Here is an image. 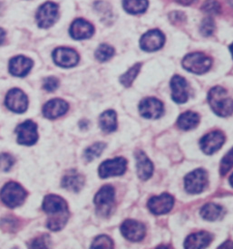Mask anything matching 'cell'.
<instances>
[{"mask_svg":"<svg viewBox=\"0 0 233 249\" xmlns=\"http://www.w3.org/2000/svg\"><path fill=\"white\" fill-rule=\"evenodd\" d=\"M42 209L47 214V228L52 231L63 230L69 218L68 206L63 197L47 195L44 198Z\"/></svg>","mask_w":233,"mask_h":249,"instance_id":"cell-1","label":"cell"},{"mask_svg":"<svg viewBox=\"0 0 233 249\" xmlns=\"http://www.w3.org/2000/svg\"><path fill=\"white\" fill-rule=\"evenodd\" d=\"M208 101L212 110L220 117H227L233 113V100L228 96L226 90L220 86L213 88L208 94Z\"/></svg>","mask_w":233,"mask_h":249,"instance_id":"cell-2","label":"cell"},{"mask_svg":"<svg viewBox=\"0 0 233 249\" xmlns=\"http://www.w3.org/2000/svg\"><path fill=\"white\" fill-rule=\"evenodd\" d=\"M27 192L20 184L10 181L6 184L0 192L3 203L10 209L19 207L26 200Z\"/></svg>","mask_w":233,"mask_h":249,"instance_id":"cell-3","label":"cell"},{"mask_svg":"<svg viewBox=\"0 0 233 249\" xmlns=\"http://www.w3.org/2000/svg\"><path fill=\"white\" fill-rule=\"evenodd\" d=\"M182 66L189 72L202 74L210 70L212 66V59L202 53H192L183 58Z\"/></svg>","mask_w":233,"mask_h":249,"instance_id":"cell-4","label":"cell"},{"mask_svg":"<svg viewBox=\"0 0 233 249\" xmlns=\"http://www.w3.org/2000/svg\"><path fill=\"white\" fill-rule=\"evenodd\" d=\"M99 216H108L115 205V190L111 186H104L99 190L94 199Z\"/></svg>","mask_w":233,"mask_h":249,"instance_id":"cell-5","label":"cell"},{"mask_svg":"<svg viewBox=\"0 0 233 249\" xmlns=\"http://www.w3.org/2000/svg\"><path fill=\"white\" fill-rule=\"evenodd\" d=\"M208 174L202 169H198L187 174L184 178L185 190L191 194H199L206 188Z\"/></svg>","mask_w":233,"mask_h":249,"instance_id":"cell-6","label":"cell"},{"mask_svg":"<svg viewBox=\"0 0 233 249\" xmlns=\"http://www.w3.org/2000/svg\"><path fill=\"white\" fill-rule=\"evenodd\" d=\"M127 160L124 158L107 160L100 165L98 173L102 178L121 176L126 171Z\"/></svg>","mask_w":233,"mask_h":249,"instance_id":"cell-7","label":"cell"},{"mask_svg":"<svg viewBox=\"0 0 233 249\" xmlns=\"http://www.w3.org/2000/svg\"><path fill=\"white\" fill-rule=\"evenodd\" d=\"M58 18V6L53 2H46L39 7L37 13V21L39 27L48 28Z\"/></svg>","mask_w":233,"mask_h":249,"instance_id":"cell-8","label":"cell"},{"mask_svg":"<svg viewBox=\"0 0 233 249\" xmlns=\"http://www.w3.org/2000/svg\"><path fill=\"white\" fill-rule=\"evenodd\" d=\"M18 134V142L20 145L32 146L39 140L38 126L32 121H26L16 129Z\"/></svg>","mask_w":233,"mask_h":249,"instance_id":"cell-9","label":"cell"},{"mask_svg":"<svg viewBox=\"0 0 233 249\" xmlns=\"http://www.w3.org/2000/svg\"><path fill=\"white\" fill-rule=\"evenodd\" d=\"M164 40V35L160 30H150L141 37L140 47L145 52H155L162 48Z\"/></svg>","mask_w":233,"mask_h":249,"instance_id":"cell-10","label":"cell"},{"mask_svg":"<svg viewBox=\"0 0 233 249\" xmlns=\"http://www.w3.org/2000/svg\"><path fill=\"white\" fill-rule=\"evenodd\" d=\"M5 104L10 111L17 113H23L27 110L28 99L19 89H12L7 93Z\"/></svg>","mask_w":233,"mask_h":249,"instance_id":"cell-11","label":"cell"},{"mask_svg":"<svg viewBox=\"0 0 233 249\" xmlns=\"http://www.w3.org/2000/svg\"><path fill=\"white\" fill-rule=\"evenodd\" d=\"M53 59L61 67L69 68L77 66L79 62V55L75 50L65 47H59L53 53Z\"/></svg>","mask_w":233,"mask_h":249,"instance_id":"cell-12","label":"cell"},{"mask_svg":"<svg viewBox=\"0 0 233 249\" xmlns=\"http://www.w3.org/2000/svg\"><path fill=\"white\" fill-rule=\"evenodd\" d=\"M225 142V137L220 131H212L202 138L200 142L201 151L207 155H212L219 151Z\"/></svg>","mask_w":233,"mask_h":249,"instance_id":"cell-13","label":"cell"},{"mask_svg":"<svg viewBox=\"0 0 233 249\" xmlns=\"http://www.w3.org/2000/svg\"><path fill=\"white\" fill-rule=\"evenodd\" d=\"M175 199L170 194H162L160 196L153 197L148 201V209L155 215H163L168 213L173 209Z\"/></svg>","mask_w":233,"mask_h":249,"instance_id":"cell-14","label":"cell"},{"mask_svg":"<svg viewBox=\"0 0 233 249\" xmlns=\"http://www.w3.org/2000/svg\"><path fill=\"white\" fill-rule=\"evenodd\" d=\"M121 232L126 239L132 242H138L145 236V227L136 220L127 219L121 226Z\"/></svg>","mask_w":233,"mask_h":249,"instance_id":"cell-15","label":"cell"},{"mask_svg":"<svg viewBox=\"0 0 233 249\" xmlns=\"http://www.w3.org/2000/svg\"><path fill=\"white\" fill-rule=\"evenodd\" d=\"M139 112L144 118H160L163 114V105L158 99H143L139 105Z\"/></svg>","mask_w":233,"mask_h":249,"instance_id":"cell-16","label":"cell"},{"mask_svg":"<svg viewBox=\"0 0 233 249\" xmlns=\"http://www.w3.org/2000/svg\"><path fill=\"white\" fill-rule=\"evenodd\" d=\"M172 98L177 104H184L189 98L188 86L185 79L175 75L171 80Z\"/></svg>","mask_w":233,"mask_h":249,"instance_id":"cell-17","label":"cell"},{"mask_svg":"<svg viewBox=\"0 0 233 249\" xmlns=\"http://www.w3.org/2000/svg\"><path fill=\"white\" fill-rule=\"evenodd\" d=\"M94 26L84 19L75 20L70 26V35L74 39L83 40L90 38L94 35Z\"/></svg>","mask_w":233,"mask_h":249,"instance_id":"cell-18","label":"cell"},{"mask_svg":"<svg viewBox=\"0 0 233 249\" xmlns=\"http://www.w3.org/2000/svg\"><path fill=\"white\" fill-rule=\"evenodd\" d=\"M32 67V60L23 55L16 56L9 62V72L18 77L26 76Z\"/></svg>","mask_w":233,"mask_h":249,"instance_id":"cell-19","label":"cell"},{"mask_svg":"<svg viewBox=\"0 0 233 249\" xmlns=\"http://www.w3.org/2000/svg\"><path fill=\"white\" fill-rule=\"evenodd\" d=\"M68 111L67 103L61 99H54L45 104L43 114L45 118L57 119L63 116Z\"/></svg>","mask_w":233,"mask_h":249,"instance_id":"cell-20","label":"cell"},{"mask_svg":"<svg viewBox=\"0 0 233 249\" xmlns=\"http://www.w3.org/2000/svg\"><path fill=\"white\" fill-rule=\"evenodd\" d=\"M212 241V234L205 231H201L190 235L184 242V248L187 249H205Z\"/></svg>","mask_w":233,"mask_h":249,"instance_id":"cell-21","label":"cell"},{"mask_svg":"<svg viewBox=\"0 0 233 249\" xmlns=\"http://www.w3.org/2000/svg\"><path fill=\"white\" fill-rule=\"evenodd\" d=\"M136 158L138 177L143 180L149 179L153 176L154 172V165L152 161L143 151H137Z\"/></svg>","mask_w":233,"mask_h":249,"instance_id":"cell-22","label":"cell"},{"mask_svg":"<svg viewBox=\"0 0 233 249\" xmlns=\"http://www.w3.org/2000/svg\"><path fill=\"white\" fill-rule=\"evenodd\" d=\"M85 178L84 176L78 171H71L65 174L62 178V187L65 190H69L72 192H79L83 189Z\"/></svg>","mask_w":233,"mask_h":249,"instance_id":"cell-23","label":"cell"},{"mask_svg":"<svg viewBox=\"0 0 233 249\" xmlns=\"http://www.w3.org/2000/svg\"><path fill=\"white\" fill-rule=\"evenodd\" d=\"M200 123L199 114L194 112H186L180 115L177 120L178 127L183 131H190L196 128Z\"/></svg>","mask_w":233,"mask_h":249,"instance_id":"cell-24","label":"cell"},{"mask_svg":"<svg viewBox=\"0 0 233 249\" xmlns=\"http://www.w3.org/2000/svg\"><path fill=\"white\" fill-rule=\"evenodd\" d=\"M99 125L102 131L110 133L117 129L116 113L113 110L103 112L99 118Z\"/></svg>","mask_w":233,"mask_h":249,"instance_id":"cell-25","label":"cell"},{"mask_svg":"<svg viewBox=\"0 0 233 249\" xmlns=\"http://www.w3.org/2000/svg\"><path fill=\"white\" fill-rule=\"evenodd\" d=\"M223 215V209L220 205L214 203H208L203 206L201 210V216L203 219L208 221L218 220Z\"/></svg>","mask_w":233,"mask_h":249,"instance_id":"cell-26","label":"cell"},{"mask_svg":"<svg viewBox=\"0 0 233 249\" xmlns=\"http://www.w3.org/2000/svg\"><path fill=\"white\" fill-rule=\"evenodd\" d=\"M147 0H123V6L127 13L132 15L144 13L148 8Z\"/></svg>","mask_w":233,"mask_h":249,"instance_id":"cell-27","label":"cell"},{"mask_svg":"<svg viewBox=\"0 0 233 249\" xmlns=\"http://www.w3.org/2000/svg\"><path fill=\"white\" fill-rule=\"evenodd\" d=\"M141 64H136V66L131 67L129 70L120 77V82L124 87H130L132 86L133 82L135 81L136 76L141 70Z\"/></svg>","mask_w":233,"mask_h":249,"instance_id":"cell-28","label":"cell"},{"mask_svg":"<svg viewBox=\"0 0 233 249\" xmlns=\"http://www.w3.org/2000/svg\"><path fill=\"white\" fill-rule=\"evenodd\" d=\"M105 147H106V145L103 143V142H97V143L92 145L89 148H87L84 151V158L85 159V160L90 162L92 160H94L96 158L99 157L105 149Z\"/></svg>","mask_w":233,"mask_h":249,"instance_id":"cell-29","label":"cell"},{"mask_svg":"<svg viewBox=\"0 0 233 249\" xmlns=\"http://www.w3.org/2000/svg\"><path fill=\"white\" fill-rule=\"evenodd\" d=\"M115 54V49L106 44H102L96 52V58L100 62H106L111 59Z\"/></svg>","mask_w":233,"mask_h":249,"instance_id":"cell-30","label":"cell"},{"mask_svg":"<svg viewBox=\"0 0 233 249\" xmlns=\"http://www.w3.org/2000/svg\"><path fill=\"white\" fill-rule=\"evenodd\" d=\"M114 248V242L109 236H97L91 246V249H113Z\"/></svg>","mask_w":233,"mask_h":249,"instance_id":"cell-31","label":"cell"},{"mask_svg":"<svg viewBox=\"0 0 233 249\" xmlns=\"http://www.w3.org/2000/svg\"><path fill=\"white\" fill-rule=\"evenodd\" d=\"M233 167V148L227 153L226 155L221 160L220 162V172L222 176L227 174Z\"/></svg>","mask_w":233,"mask_h":249,"instance_id":"cell-32","label":"cell"},{"mask_svg":"<svg viewBox=\"0 0 233 249\" xmlns=\"http://www.w3.org/2000/svg\"><path fill=\"white\" fill-rule=\"evenodd\" d=\"M15 164V159L9 153L0 154V170L3 171H9Z\"/></svg>","mask_w":233,"mask_h":249,"instance_id":"cell-33","label":"cell"},{"mask_svg":"<svg viewBox=\"0 0 233 249\" xmlns=\"http://www.w3.org/2000/svg\"><path fill=\"white\" fill-rule=\"evenodd\" d=\"M50 245V237L48 235H43L35 238L29 244V248L31 249H47Z\"/></svg>","mask_w":233,"mask_h":249,"instance_id":"cell-34","label":"cell"},{"mask_svg":"<svg viewBox=\"0 0 233 249\" xmlns=\"http://www.w3.org/2000/svg\"><path fill=\"white\" fill-rule=\"evenodd\" d=\"M19 221L16 217L14 216H7L4 218L1 222V228L7 232H15L17 229L19 228Z\"/></svg>","mask_w":233,"mask_h":249,"instance_id":"cell-35","label":"cell"},{"mask_svg":"<svg viewBox=\"0 0 233 249\" xmlns=\"http://www.w3.org/2000/svg\"><path fill=\"white\" fill-rule=\"evenodd\" d=\"M202 10L205 13L218 15L220 12V3L216 0H206L202 6Z\"/></svg>","mask_w":233,"mask_h":249,"instance_id":"cell-36","label":"cell"},{"mask_svg":"<svg viewBox=\"0 0 233 249\" xmlns=\"http://www.w3.org/2000/svg\"><path fill=\"white\" fill-rule=\"evenodd\" d=\"M215 24L213 18H207L202 21L201 25V32L204 36H210L214 34Z\"/></svg>","mask_w":233,"mask_h":249,"instance_id":"cell-37","label":"cell"},{"mask_svg":"<svg viewBox=\"0 0 233 249\" xmlns=\"http://www.w3.org/2000/svg\"><path fill=\"white\" fill-rule=\"evenodd\" d=\"M59 86V81L56 77H47L43 82V88L47 92L56 91Z\"/></svg>","mask_w":233,"mask_h":249,"instance_id":"cell-38","label":"cell"},{"mask_svg":"<svg viewBox=\"0 0 233 249\" xmlns=\"http://www.w3.org/2000/svg\"><path fill=\"white\" fill-rule=\"evenodd\" d=\"M170 18L173 22H181L182 20L184 19V15L181 13V12H173L170 15Z\"/></svg>","mask_w":233,"mask_h":249,"instance_id":"cell-39","label":"cell"},{"mask_svg":"<svg viewBox=\"0 0 233 249\" xmlns=\"http://www.w3.org/2000/svg\"><path fill=\"white\" fill-rule=\"evenodd\" d=\"M6 40V32L4 29L0 28V46L5 43Z\"/></svg>","mask_w":233,"mask_h":249,"instance_id":"cell-40","label":"cell"},{"mask_svg":"<svg viewBox=\"0 0 233 249\" xmlns=\"http://www.w3.org/2000/svg\"><path fill=\"white\" fill-rule=\"evenodd\" d=\"M195 0H177V2H179L181 5H185V6H189L191 4H193Z\"/></svg>","mask_w":233,"mask_h":249,"instance_id":"cell-41","label":"cell"},{"mask_svg":"<svg viewBox=\"0 0 233 249\" xmlns=\"http://www.w3.org/2000/svg\"><path fill=\"white\" fill-rule=\"evenodd\" d=\"M220 249H233V243L231 242V241L226 242L225 244L221 245L220 247Z\"/></svg>","mask_w":233,"mask_h":249,"instance_id":"cell-42","label":"cell"},{"mask_svg":"<svg viewBox=\"0 0 233 249\" xmlns=\"http://www.w3.org/2000/svg\"><path fill=\"white\" fill-rule=\"evenodd\" d=\"M230 183H231V185L233 186V174L231 176V178H230Z\"/></svg>","mask_w":233,"mask_h":249,"instance_id":"cell-43","label":"cell"},{"mask_svg":"<svg viewBox=\"0 0 233 249\" xmlns=\"http://www.w3.org/2000/svg\"><path fill=\"white\" fill-rule=\"evenodd\" d=\"M230 50H231V53H232V54H233V44L232 46H230Z\"/></svg>","mask_w":233,"mask_h":249,"instance_id":"cell-44","label":"cell"}]
</instances>
